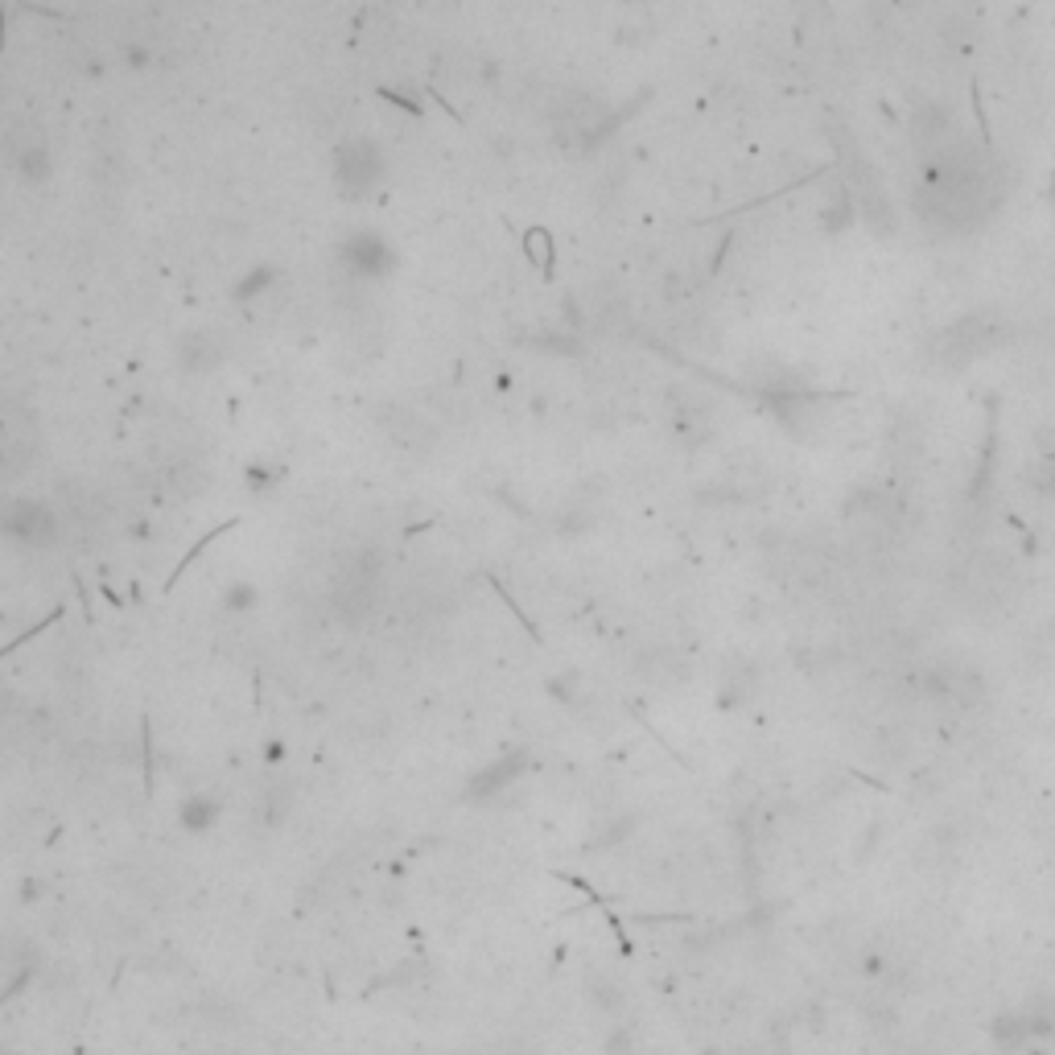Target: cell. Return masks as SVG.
<instances>
[{
  "mask_svg": "<svg viewBox=\"0 0 1055 1055\" xmlns=\"http://www.w3.org/2000/svg\"><path fill=\"white\" fill-rule=\"evenodd\" d=\"M928 689L932 697L948 701V705H957V709H969L981 701L985 685H981V672L969 668V664H940L932 676H928Z\"/></svg>",
  "mask_w": 1055,
  "mask_h": 1055,
  "instance_id": "obj_2",
  "label": "cell"
},
{
  "mask_svg": "<svg viewBox=\"0 0 1055 1055\" xmlns=\"http://www.w3.org/2000/svg\"><path fill=\"white\" fill-rule=\"evenodd\" d=\"M520 767H524V759H520V755H503V759H495V763H491L483 775H474L470 796H474V800H491V796L507 792V784H512V779L520 775Z\"/></svg>",
  "mask_w": 1055,
  "mask_h": 1055,
  "instance_id": "obj_4",
  "label": "cell"
},
{
  "mask_svg": "<svg viewBox=\"0 0 1055 1055\" xmlns=\"http://www.w3.org/2000/svg\"><path fill=\"white\" fill-rule=\"evenodd\" d=\"M13 536H25V540H50L54 536V516L46 503H33V499H17L5 507V516H0Z\"/></svg>",
  "mask_w": 1055,
  "mask_h": 1055,
  "instance_id": "obj_3",
  "label": "cell"
},
{
  "mask_svg": "<svg viewBox=\"0 0 1055 1055\" xmlns=\"http://www.w3.org/2000/svg\"><path fill=\"white\" fill-rule=\"evenodd\" d=\"M590 1002H598V1010H606V1014H619L627 998H623V985L615 977L590 973Z\"/></svg>",
  "mask_w": 1055,
  "mask_h": 1055,
  "instance_id": "obj_6",
  "label": "cell"
},
{
  "mask_svg": "<svg viewBox=\"0 0 1055 1055\" xmlns=\"http://www.w3.org/2000/svg\"><path fill=\"white\" fill-rule=\"evenodd\" d=\"M178 821H182L190 833L211 829V825L219 821V800H215V796H202V792L186 796V800H182V808H178Z\"/></svg>",
  "mask_w": 1055,
  "mask_h": 1055,
  "instance_id": "obj_5",
  "label": "cell"
},
{
  "mask_svg": "<svg viewBox=\"0 0 1055 1055\" xmlns=\"http://www.w3.org/2000/svg\"><path fill=\"white\" fill-rule=\"evenodd\" d=\"M1002 202V174L981 145L944 132L928 145L924 161V207L944 231H973Z\"/></svg>",
  "mask_w": 1055,
  "mask_h": 1055,
  "instance_id": "obj_1",
  "label": "cell"
}]
</instances>
